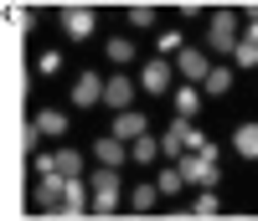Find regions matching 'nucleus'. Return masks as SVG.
<instances>
[{
    "label": "nucleus",
    "mask_w": 258,
    "mask_h": 221,
    "mask_svg": "<svg viewBox=\"0 0 258 221\" xmlns=\"http://www.w3.org/2000/svg\"><path fill=\"white\" fill-rule=\"evenodd\" d=\"M93 211L98 216H114L119 211V190H93Z\"/></svg>",
    "instance_id": "22"
},
{
    "label": "nucleus",
    "mask_w": 258,
    "mask_h": 221,
    "mask_svg": "<svg viewBox=\"0 0 258 221\" xmlns=\"http://www.w3.org/2000/svg\"><path fill=\"white\" fill-rule=\"evenodd\" d=\"M232 149H238L243 160H258V124H243L238 134H232Z\"/></svg>",
    "instance_id": "16"
},
{
    "label": "nucleus",
    "mask_w": 258,
    "mask_h": 221,
    "mask_svg": "<svg viewBox=\"0 0 258 221\" xmlns=\"http://www.w3.org/2000/svg\"><path fill=\"white\" fill-rule=\"evenodd\" d=\"M222 206H217V195H212V190H202L197 195V201H191V216H217Z\"/></svg>",
    "instance_id": "26"
},
{
    "label": "nucleus",
    "mask_w": 258,
    "mask_h": 221,
    "mask_svg": "<svg viewBox=\"0 0 258 221\" xmlns=\"http://www.w3.org/2000/svg\"><path fill=\"white\" fill-rule=\"evenodd\" d=\"M129 26H135V31L155 26V6H129Z\"/></svg>",
    "instance_id": "25"
},
{
    "label": "nucleus",
    "mask_w": 258,
    "mask_h": 221,
    "mask_svg": "<svg viewBox=\"0 0 258 221\" xmlns=\"http://www.w3.org/2000/svg\"><path fill=\"white\" fill-rule=\"evenodd\" d=\"M197 108H202V93H197V87H176V114H181V119H197Z\"/></svg>",
    "instance_id": "18"
},
{
    "label": "nucleus",
    "mask_w": 258,
    "mask_h": 221,
    "mask_svg": "<svg viewBox=\"0 0 258 221\" xmlns=\"http://www.w3.org/2000/svg\"><path fill=\"white\" fill-rule=\"evenodd\" d=\"M155 201H160V185H135V195H129L135 211H155Z\"/></svg>",
    "instance_id": "19"
},
{
    "label": "nucleus",
    "mask_w": 258,
    "mask_h": 221,
    "mask_svg": "<svg viewBox=\"0 0 258 221\" xmlns=\"http://www.w3.org/2000/svg\"><path fill=\"white\" fill-rule=\"evenodd\" d=\"M36 170H62V175H83V154L78 149H57V154H36Z\"/></svg>",
    "instance_id": "7"
},
{
    "label": "nucleus",
    "mask_w": 258,
    "mask_h": 221,
    "mask_svg": "<svg viewBox=\"0 0 258 221\" xmlns=\"http://www.w3.org/2000/svg\"><path fill=\"white\" fill-rule=\"evenodd\" d=\"M170 82H176V67H170V57H155L140 67V87L145 93H170Z\"/></svg>",
    "instance_id": "4"
},
{
    "label": "nucleus",
    "mask_w": 258,
    "mask_h": 221,
    "mask_svg": "<svg viewBox=\"0 0 258 221\" xmlns=\"http://www.w3.org/2000/svg\"><path fill=\"white\" fill-rule=\"evenodd\" d=\"M83 201H88V195H83V180H78V175H68V195H62V216H78V211H88Z\"/></svg>",
    "instance_id": "17"
},
{
    "label": "nucleus",
    "mask_w": 258,
    "mask_h": 221,
    "mask_svg": "<svg viewBox=\"0 0 258 221\" xmlns=\"http://www.w3.org/2000/svg\"><path fill=\"white\" fill-rule=\"evenodd\" d=\"M93 103H103V77H78L73 82V108H93Z\"/></svg>",
    "instance_id": "11"
},
{
    "label": "nucleus",
    "mask_w": 258,
    "mask_h": 221,
    "mask_svg": "<svg viewBox=\"0 0 258 221\" xmlns=\"http://www.w3.org/2000/svg\"><path fill=\"white\" fill-rule=\"evenodd\" d=\"M129 149H135V160H140V165H150V160H155V154H160V144L150 139V134H140V139L129 144Z\"/></svg>",
    "instance_id": "24"
},
{
    "label": "nucleus",
    "mask_w": 258,
    "mask_h": 221,
    "mask_svg": "<svg viewBox=\"0 0 258 221\" xmlns=\"http://www.w3.org/2000/svg\"><path fill=\"white\" fill-rule=\"evenodd\" d=\"M176 72H181L186 82H202V77L212 72V62H207V52H197V47H186V52H176Z\"/></svg>",
    "instance_id": "8"
},
{
    "label": "nucleus",
    "mask_w": 258,
    "mask_h": 221,
    "mask_svg": "<svg viewBox=\"0 0 258 221\" xmlns=\"http://www.w3.org/2000/svg\"><path fill=\"white\" fill-rule=\"evenodd\" d=\"M181 175H186V185H202V190H212V185H217V144L191 149L186 160H181Z\"/></svg>",
    "instance_id": "1"
},
{
    "label": "nucleus",
    "mask_w": 258,
    "mask_h": 221,
    "mask_svg": "<svg viewBox=\"0 0 258 221\" xmlns=\"http://www.w3.org/2000/svg\"><path fill=\"white\" fill-rule=\"evenodd\" d=\"M62 31H68L73 41L93 36V11H88V6H68V11H62Z\"/></svg>",
    "instance_id": "9"
},
{
    "label": "nucleus",
    "mask_w": 258,
    "mask_h": 221,
    "mask_svg": "<svg viewBox=\"0 0 258 221\" xmlns=\"http://www.w3.org/2000/svg\"><path fill=\"white\" fill-rule=\"evenodd\" d=\"M103 103H109L114 114L129 108V103H135V77H109V82H103Z\"/></svg>",
    "instance_id": "10"
},
{
    "label": "nucleus",
    "mask_w": 258,
    "mask_h": 221,
    "mask_svg": "<svg viewBox=\"0 0 258 221\" xmlns=\"http://www.w3.org/2000/svg\"><path fill=\"white\" fill-rule=\"evenodd\" d=\"M165 149H170V154H181V149H207V139L191 129V119H176V124L165 129Z\"/></svg>",
    "instance_id": "6"
},
{
    "label": "nucleus",
    "mask_w": 258,
    "mask_h": 221,
    "mask_svg": "<svg viewBox=\"0 0 258 221\" xmlns=\"http://www.w3.org/2000/svg\"><path fill=\"white\" fill-rule=\"evenodd\" d=\"M232 82H238V77H232V67H212V72L202 77V93H207V98H227Z\"/></svg>",
    "instance_id": "12"
},
{
    "label": "nucleus",
    "mask_w": 258,
    "mask_h": 221,
    "mask_svg": "<svg viewBox=\"0 0 258 221\" xmlns=\"http://www.w3.org/2000/svg\"><path fill=\"white\" fill-rule=\"evenodd\" d=\"M109 134H114V139H124V144H135L140 134H150V119H145V114H135V108H119L114 124H109Z\"/></svg>",
    "instance_id": "5"
},
{
    "label": "nucleus",
    "mask_w": 258,
    "mask_h": 221,
    "mask_svg": "<svg viewBox=\"0 0 258 221\" xmlns=\"http://www.w3.org/2000/svg\"><path fill=\"white\" fill-rule=\"evenodd\" d=\"M93 154H98V165H124V139H114V134H103V139L93 144Z\"/></svg>",
    "instance_id": "15"
},
{
    "label": "nucleus",
    "mask_w": 258,
    "mask_h": 221,
    "mask_svg": "<svg viewBox=\"0 0 258 221\" xmlns=\"http://www.w3.org/2000/svg\"><path fill=\"white\" fill-rule=\"evenodd\" d=\"M36 72H41V77H57V72H62V52H41V57H36Z\"/></svg>",
    "instance_id": "27"
},
{
    "label": "nucleus",
    "mask_w": 258,
    "mask_h": 221,
    "mask_svg": "<svg viewBox=\"0 0 258 221\" xmlns=\"http://www.w3.org/2000/svg\"><path fill=\"white\" fill-rule=\"evenodd\" d=\"M62 195H68V175L62 170H41V180L31 190V206L36 211H62Z\"/></svg>",
    "instance_id": "2"
},
{
    "label": "nucleus",
    "mask_w": 258,
    "mask_h": 221,
    "mask_svg": "<svg viewBox=\"0 0 258 221\" xmlns=\"http://www.w3.org/2000/svg\"><path fill=\"white\" fill-rule=\"evenodd\" d=\"M129 57H135V41H129V36H114V41H109V62H119V67H124Z\"/></svg>",
    "instance_id": "23"
},
{
    "label": "nucleus",
    "mask_w": 258,
    "mask_h": 221,
    "mask_svg": "<svg viewBox=\"0 0 258 221\" xmlns=\"http://www.w3.org/2000/svg\"><path fill=\"white\" fill-rule=\"evenodd\" d=\"M155 185H160V195H176V190L186 185V175H181V165H165V170H160V180H155Z\"/></svg>",
    "instance_id": "20"
},
{
    "label": "nucleus",
    "mask_w": 258,
    "mask_h": 221,
    "mask_svg": "<svg viewBox=\"0 0 258 221\" xmlns=\"http://www.w3.org/2000/svg\"><path fill=\"white\" fill-rule=\"evenodd\" d=\"M232 62H238V67H258V26L238 36V47H232Z\"/></svg>",
    "instance_id": "14"
},
{
    "label": "nucleus",
    "mask_w": 258,
    "mask_h": 221,
    "mask_svg": "<svg viewBox=\"0 0 258 221\" xmlns=\"http://www.w3.org/2000/svg\"><path fill=\"white\" fill-rule=\"evenodd\" d=\"M207 36H212V52H232V47H238V16H232V11H217V16H212V26H207Z\"/></svg>",
    "instance_id": "3"
},
{
    "label": "nucleus",
    "mask_w": 258,
    "mask_h": 221,
    "mask_svg": "<svg viewBox=\"0 0 258 221\" xmlns=\"http://www.w3.org/2000/svg\"><path fill=\"white\" fill-rule=\"evenodd\" d=\"M31 124L41 129V134H52V139H62V134H68V129H73V124H68V114H62V108H41V114H36Z\"/></svg>",
    "instance_id": "13"
},
{
    "label": "nucleus",
    "mask_w": 258,
    "mask_h": 221,
    "mask_svg": "<svg viewBox=\"0 0 258 221\" xmlns=\"http://www.w3.org/2000/svg\"><path fill=\"white\" fill-rule=\"evenodd\" d=\"M155 52H160V57L181 52V36H176V31H160V36H155Z\"/></svg>",
    "instance_id": "28"
},
{
    "label": "nucleus",
    "mask_w": 258,
    "mask_h": 221,
    "mask_svg": "<svg viewBox=\"0 0 258 221\" xmlns=\"http://www.w3.org/2000/svg\"><path fill=\"white\" fill-rule=\"evenodd\" d=\"M93 190H119V165H98L93 170Z\"/></svg>",
    "instance_id": "21"
}]
</instances>
